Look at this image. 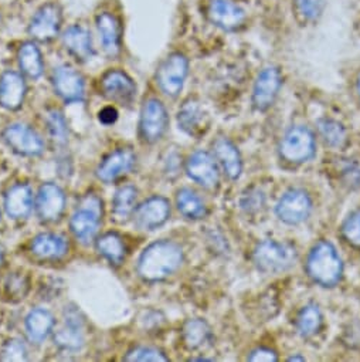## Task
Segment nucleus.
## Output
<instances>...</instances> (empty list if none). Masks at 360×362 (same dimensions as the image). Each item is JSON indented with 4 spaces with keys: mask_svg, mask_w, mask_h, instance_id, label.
I'll return each instance as SVG.
<instances>
[{
    "mask_svg": "<svg viewBox=\"0 0 360 362\" xmlns=\"http://www.w3.org/2000/svg\"><path fill=\"white\" fill-rule=\"evenodd\" d=\"M189 73V62L182 53H172L156 71V83L167 97H177L182 91Z\"/></svg>",
    "mask_w": 360,
    "mask_h": 362,
    "instance_id": "nucleus-4",
    "label": "nucleus"
},
{
    "mask_svg": "<svg viewBox=\"0 0 360 362\" xmlns=\"http://www.w3.org/2000/svg\"><path fill=\"white\" fill-rule=\"evenodd\" d=\"M184 262V250L177 243L159 240L149 245L138 260V274L146 281H160L173 274Z\"/></svg>",
    "mask_w": 360,
    "mask_h": 362,
    "instance_id": "nucleus-1",
    "label": "nucleus"
},
{
    "mask_svg": "<svg viewBox=\"0 0 360 362\" xmlns=\"http://www.w3.org/2000/svg\"><path fill=\"white\" fill-rule=\"evenodd\" d=\"M289 361H305V358H301V356H292V358H289Z\"/></svg>",
    "mask_w": 360,
    "mask_h": 362,
    "instance_id": "nucleus-44",
    "label": "nucleus"
},
{
    "mask_svg": "<svg viewBox=\"0 0 360 362\" xmlns=\"http://www.w3.org/2000/svg\"><path fill=\"white\" fill-rule=\"evenodd\" d=\"M28 346L22 339H11L5 344L2 349V359L4 361H25L28 359Z\"/></svg>",
    "mask_w": 360,
    "mask_h": 362,
    "instance_id": "nucleus-39",
    "label": "nucleus"
},
{
    "mask_svg": "<svg viewBox=\"0 0 360 362\" xmlns=\"http://www.w3.org/2000/svg\"><path fill=\"white\" fill-rule=\"evenodd\" d=\"M256 266L264 273H278L294 266L296 252L287 243L264 240L257 245L253 255Z\"/></svg>",
    "mask_w": 360,
    "mask_h": 362,
    "instance_id": "nucleus-3",
    "label": "nucleus"
},
{
    "mask_svg": "<svg viewBox=\"0 0 360 362\" xmlns=\"http://www.w3.org/2000/svg\"><path fill=\"white\" fill-rule=\"evenodd\" d=\"M47 125H49V132L56 144H66L67 142V122L66 118L60 111H50L47 114Z\"/></svg>",
    "mask_w": 360,
    "mask_h": 362,
    "instance_id": "nucleus-36",
    "label": "nucleus"
},
{
    "mask_svg": "<svg viewBox=\"0 0 360 362\" xmlns=\"http://www.w3.org/2000/svg\"><path fill=\"white\" fill-rule=\"evenodd\" d=\"M312 211L309 195L301 189L288 191L277 205V216L288 225L302 223Z\"/></svg>",
    "mask_w": 360,
    "mask_h": 362,
    "instance_id": "nucleus-10",
    "label": "nucleus"
},
{
    "mask_svg": "<svg viewBox=\"0 0 360 362\" xmlns=\"http://www.w3.org/2000/svg\"><path fill=\"white\" fill-rule=\"evenodd\" d=\"M61 23L63 15L60 6L49 4L42 6L33 16L29 26V33L37 42H50L60 33Z\"/></svg>",
    "mask_w": 360,
    "mask_h": 362,
    "instance_id": "nucleus-9",
    "label": "nucleus"
},
{
    "mask_svg": "<svg viewBox=\"0 0 360 362\" xmlns=\"http://www.w3.org/2000/svg\"><path fill=\"white\" fill-rule=\"evenodd\" d=\"M357 91H359V95H360V77H359V81H357Z\"/></svg>",
    "mask_w": 360,
    "mask_h": 362,
    "instance_id": "nucleus-45",
    "label": "nucleus"
},
{
    "mask_svg": "<svg viewBox=\"0 0 360 362\" xmlns=\"http://www.w3.org/2000/svg\"><path fill=\"white\" fill-rule=\"evenodd\" d=\"M54 327V318L50 311L44 308H35L26 317V331L30 341L40 344L52 332Z\"/></svg>",
    "mask_w": 360,
    "mask_h": 362,
    "instance_id": "nucleus-26",
    "label": "nucleus"
},
{
    "mask_svg": "<svg viewBox=\"0 0 360 362\" xmlns=\"http://www.w3.org/2000/svg\"><path fill=\"white\" fill-rule=\"evenodd\" d=\"M0 23H2V19H0Z\"/></svg>",
    "mask_w": 360,
    "mask_h": 362,
    "instance_id": "nucleus-46",
    "label": "nucleus"
},
{
    "mask_svg": "<svg viewBox=\"0 0 360 362\" xmlns=\"http://www.w3.org/2000/svg\"><path fill=\"white\" fill-rule=\"evenodd\" d=\"M66 208V195L54 184H44L37 195V214L43 222H56L61 218Z\"/></svg>",
    "mask_w": 360,
    "mask_h": 362,
    "instance_id": "nucleus-18",
    "label": "nucleus"
},
{
    "mask_svg": "<svg viewBox=\"0 0 360 362\" xmlns=\"http://www.w3.org/2000/svg\"><path fill=\"white\" fill-rule=\"evenodd\" d=\"M54 341L64 351H80L84 346V320L77 310H66V325L56 332Z\"/></svg>",
    "mask_w": 360,
    "mask_h": 362,
    "instance_id": "nucleus-19",
    "label": "nucleus"
},
{
    "mask_svg": "<svg viewBox=\"0 0 360 362\" xmlns=\"http://www.w3.org/2000/svg\"><path fill=\"white\" fill-rule=\"evenodd\" d=\"M282 84V77H281V71L277 67H267L264 69L254 84V90H253V104L257 110L260 111H265L268 110L281 88Z\"/></svg>",
    "mask_w": 360,
    "mask_h": 362,
    "instance_id": "nucleus-13",
    "label": "nucleus"
},
{
    "mask_svg": "<svg viewBox=\"0 0 360 362\" xmlns=\"http://www.w3.org/2000/svg\"><path fill=\"white\" fill-rule=\"evenodd\" d=\"M97 249L107 260H109L114 264H121L126 253L122 238L112 232L102 235L97 240Z\"/></svg>",
    "mask_w": 360,
    "mask_h": 362,
    "instance_id": "nucleus-31",
    "label": "nucleus"
},
{
    "mask_svg": "<svg viewBox=\"0 0 360 362\" xmlns=\"http://www.w3.org/2000/svg\"><path fill=\"white\" fill-rule=\"evenodd\" d=\"M98 119H100V122H101L102 125H107V127L115 124L116 119H118V111H116V108H114V107H105V108H102V110L98 112Z\"/></svg>",
    "mask_w": 360,
    "mask_h": 362,
    "instance_id": "nucleus-42",
    "label": "nucleus"
},
{
    "mask_svg": "<svg viewBox=\"0 0 360 362\" xmlns=\"http://www.w3.org/2000/svg\"><path fill=\"white\" fill-rule=\"evenodd\" d=\"M33 194L29 185L19 184L9 189L5 198L6 214L13 219H23L32 212Z\"/></svg>",
    "mask_w": 360,
    "mask_h": 362,
    "instance_id": "nucleus-24",
    "label": "nucleus"
},
{
    "mask_svg": "<svg viewBox=\"0 0 360 362\" xmlns=\"http://www.w3.org/2000/svg\"><path fill=\"white\" fill-rule=\"evenodd\" d=\"M342 233L350 245L360 247V211L353 212L344 221L342 226Z\"/></svg>",
    "mask_w": 360,
    "mask_h": 362,
    "instance_id": "nucleus-38",
    "label": "nucleus"
},
{
    "mask_svg": "<svg viewBox=\"0 0 360 362\" xmlns=\"http://www.w3.org/2000/svg\"><path fill=\"white\" fill-rule=\"evenodd\" d=\"M248 359L253 361V362H258V361H263V362H271L272 361L274 362L278 358H277V354L274 351H271L268 348H258V349H256L250 354Z\"/></svg>",
    "mask_w": 360,
    "mask_h": 362,
    "instance_id": "nucleus-41",
    "label": "nucleus"
},
{
    "mask_svg": "<svg viewBox=\"0 0 360 362\" xmlns=\"http://www.w3.org/2000/svg\"><path fill=\"white\" fill-rule=\"evenodd\" d=\"M281 155L288 162H306L315 155V138L306 127H292L281 141Z\"/></svg>",
    "mask_w": 360,
    "mask_h": 362,
    "instance_id": "nucleus-6",
    "label": "nucleus"
},
{
    "mask_svg": "<svg viewBox=\"0 0 360 362\" xmlns=\"http://www.w3.org/2000/svg\"><path fill=\"white\" fill-rule=\"evenodd\" d=\"M56 93L66 103H80L84 100L85 84L83 76L70 66H60L53 73Z\"/></svg>",
    "mask_w": 360,
    "mask_h": 362,
    "instance_id": "nucleus-16",
    "label": "nucleus"
},
{
    "mask_svg": "<svg viewBox=\"0 0 360 362\" xmlns=\"http://www.w3.org/2000/svg\"><path fill=\"white\" fill-rule=\"evenodd\" d=\"M5 142L19 155L37 156L44 151V142L42 136L30 127L25 124L9 125L4 131Z\"/></svg>",
    "mask_w": 360,
    "mask_h": 362,
    "instance_id": "nucleus-8",
    "label": "nucleus"
},
{
    "mask_svg": "<svg viewBox=\"0 0 360 362\" xmlns=\"http://www.w3.org/2000/svg\"><path fill=\"white\" fill-rule=\"evenodd\" d=\"M97 29L107 56L111 59L118 57L122 43V29L118 18L112 13H101L97 18Z\"/></svg>",
    "mask_w": 360,
    "mask_h": 362,
    "instance_id": "nucleus-21",
    "label": "nucleus"
},
{
    "mask_svg": "<svg viewBox=\"0 0 360 362\" xmlns=\"http://www.w3.org/2000/svg\"><path fill=\"white\" fill-rule=\"evenodd\" d=\"M186 172L195 182L205 188H215L219 184V168L209 152H195L186 163Z\"/></svg>",
    "mask_w": 360,
    "mask_h": 362,
    "instance_id": "nucleus-17",
    "label": "nucleus"
},
{
    "mask_svg": "<svg viewBox=\"0 0 360 362\" xmlns=\"http://www.w3.org/2000/svg\"><path fill=\"white\" fill-rule=\"evenodd\" d=\"M101 91L104 97L122 105L131 104L136 97L133 80L124 71L111 70L101 78Z\"/></svg>",
    "mask_w": 360,
    "mask_h": 362,
    "instance_id": "nucleus-12",
    "label": "nucleus"
},
{
    "mask_svg": "<svg viewBox=\"0 0 360 362\" xmlns=\"http://www.w3.org/2000/svg\"><path fill=\"white\" fill-rule=\"evenodd\" d=\"M176 205L179 212L188 219H202L206 215V206L203 201L191 189H180L176 197Z\"/></svg>",
    "mask_w": 360,
    "mask_h": 362,
    "instance_id": "nucleus-30",
    "label": "nucleus"
},
{
    "mask_svg": "<svg viewBox=\"0 0 360 362\" xmlns=\"http://www.w3.org/2000/svg\"><path fill=\"white\" fill-rule=\"evenodd\" d=\"M326 6V0H292V9L298 19L305 23L316 22Z\"/></svg>",
    "mask_w": 360,
    "mask_h": 362,
    "instance_id": "nucleus-34",
    "label": "nucleus"
},
{
    "mask_svg": "<svg viewBox=\"0 0 360 362\" xmlns=\"http://www.w3.org/2000/svg\"><path fill=\"white\" fill-rule=\"evenodd\" d=\"M30 250L35 256L46 260H56L61 259L68 252L67 240L54 233H43L33 239L30 245Z\"/></svg>",
    "mask_w": 360,
    "mask_h": 362,
    "instance_id": "nucleus-23",
    "label": "nucleus"
},
{
    "mask_svg": "<svg viewBox=\"0 0 360 362\" xmlns=\"http://www.w3.org/2000/svg\"><path fill=\"white\" fill-rule=\"evenodd\" d=\"M18 57H19L20 69L28 77L39 78L43 74V70H44L43 57L39 47L35 43L32 42L23 43L19 49Z\"/></svg>",
    "mask_w": 360,
    "mask_h": 362,
    "instance_id": "nucleus-28",
    "label": "nucleus"
},
{
    "mask_svg": "<svg viewBox=\"0 0 360 362\" xmlns=\"http://www.w3.org/2000/svg\"><path fill=\"white\" fill-rule=\"evenodd\" d=\"M208 12L210 22L227 32L240 29L247 19L246 11L234 0H210Z\"/></svg>",
    "mask_w": 360,
    "mask_h": 362,
    "instance_id": "nucleus-11",
    "label": "nucleus"
},
{
    "mask_svg": "<svg viewBox=\"0 0 360 362\" xmlns=\"http://www.w3.org/2000/svg\"><path fill=\"white\" fill-rule=\"evenodd\" d=\"M136 162V155L129 148H119L108 153L97 168V176L105 184H111L128 173Z\"/></svg>",
    "mask_w": 360,
    "mask_h": 362,
    "instance_id": "nucleus-14",
    "label": "nucleus"
},
{
    "mask_svg": "<svg viewBox=\"0 0 360 362\" xmlns=\"http://www.w3.org/2000/svg\"><path fill=\"white\" fill-rule=\"evenodd\" d=\"M167 125L169 117L164 105L156 98L145 101L139 119V134L142 139L149 144L159 141L166 132Z\"/></svg>",
    "mask_w": 360,
    "mask_h": 362,
    "instance_id": "nucleus-7",
    "label": "nucleus"
},
{
    "mask_svg": "<svg viewBox=\"0 0 360 362\" xmlns=\"http://www.w3.org/2000/svg\"><path fill=\"white\" fill-rule=\"evenodd\" d=\"M102 201L95 195H87L81 199L78 209L73 214L70 228L74 236L83 242L91 240L101 223Z\"/></svg>",
    "mask_w": 360,
    "mask_h": 362,
    "instance_id": "nucleus-5",
    "label": "nucleus"
},
{
    "mask_svg": "<svg viewBox=\"0 0 360 362\" xmlns=\"http://www.w3.org/2000/svg\"><path fill=\"white\" fill-rule=\"evenodd\" d=\"M125 361L129 362H160V361H167V358L163 355L162 351L152 348V346H138L132 351H129L125 358Z\"/></svg>",
    "mask_w": 360,
    "mask_h": 362,
    "instance_id": "nucleus-37",
    "label": "nucleus"
},
{
    "mask_svg": "<svg viewBox=\"0 0 360 362\" xmlns=\"http://www.w3.org/2000/svg\"><path fill=\"white\" fill-rule=\"evenodd\" d=\"M306 270L313 281L325 287H330L340 280L343 264L332 243L319 242L308 257Z\"/></svg>",
    "mask_w": 360,
    "mask_h": 362,
    "instance_id": "nucleus-2",
    "label": "nucleus"
},
{
    "mask_svg": "<svg viewBox=\"0 0 360 362\" xmlns=\"http://www.w3.org/2000/svg\"><path fill=\"white\" fill-rule=\"evenodd\" d=\"M343 175L346 177V184H349L352 187L360 185V166L357 163H349L343 169Z\"/></svg>",
    "mask_w": 360,
    "mask_h": 362,
    "instance_id": "nucleus-40",
    "label": "nucleus"
},
{
    "mask_svg": "<svg viewBox=\"0 0 360 362\" xmlns=\"http://www.w3.org/2000/svg\"><path fill=\"white\" fill-rule=\"evenodd\" d=\"M210 338V328L203 320H189L184 327V341L191 349L200 348Z\"/></svg>",
    "mask_w": 360,
    "mask_h": 362,
    "instance_id": "nucleus-33",
    "label": "nucleus"
},
{
    "mask_svg": "<svg viewBox=\"0 0 360 362\" xmlns=\"http://www.w3.org/2000/svg\"><path fill=\"white\" fill-rule=\"evenodd\" d=\"M169 216V201L162 197H152L136 208L133 221L140 230H153L166 223Z\"/></svg>",
    "mask_w": 360,
    "mask_h": 362,
    "instance_id": "nucleus-15",
    "label": "nucleus"
},
{
    "mask_svg": "<svg viewBox=\"0 0 360 362\" xmlns=\"http://www.w3.org/2000/svg\"><path fill=\"white\" fill-rule=\"evenodd\" d=\"M25 78L16 71H6L0 77V107L16 111L23 105L26 97Z\"/></svg>",
    "mask_w": 360,
    "mask_h": 362,
    "instance_id": "nucleus-20",
    "label": "nucleus"
},
{
    "mask_svg": "<svg viewBox=\"0 0 360 362\" xmlns=\"http://www.w3.org/2000/svg\"><path fill=\"white\" fill-rule=\"evenodd\" d=\"M213 149H215V156L222 165L226 175L230 179H237L241 173L243 163H241L240 152L234 146V144L227 138H219L213 144Z\"/></svg>",
    "mask_w": 360,
    "mask_h": 362,
    "instance_id": "nucleus-25",
    "label": "nucleus"
},
{
    "mask_svg": "<svg viewBox=\"0 0 360 362\" xmlns=\"http://www.w3.org/2000/svg\"><path fill=\"white\" fill-rule=\"evenodd\" d=\"M4 257H5V255H4V249L0 247V266H2V263H4Z\"/></svg>",
    "mask_w": 360,
    "mask_h": 362,
    "instance_id": "nucleus-43",
    "label": "nucleus"
},
{
    "mask_svg": "<svg viewBox=\"0 0 360 362\" xmlns=\"http://www.w3.org/2000/svg\"><path fill=\"white\" fill-rule=\"evenodd\" d=\"M138 191L132 185L121 187L112 199V215L115 221L125 222L133 212L136 204Z\"/></svg>",
    "mask_w": 360,
    "mask_h": 362,
    "instance_id": "nucleus-29",
    "label": "nucleus"
},
{
    "mask_svg": "<svg viewBox=\"0 0 360 362\" xmlns=\"http://www.w3.org/2000/svg\"><path fill=\"white\" fill-rule=\"evenodd\" d=\"M63 45L67 52L80 62L90 60L94 54L92 39L87 29L83 26H70L63 35Z\"/></svg>",
    "mask_w": 360,
    "mask_h": 362,
    "instance_id": "nucleus-22",
    "label": "nucleus"
},
{
    "mask_svg": "<svg viewBox=\"0 0 360 362\" xmlns=\"http://www.w3.org/2000/svg\"><path fill=\"white\" fill-rule=\"evenodd\" d=\"M322 325V314L315 304L305 305L296 317V329L302 337H311Z\"/></svg>",
    "mask_w": 360,
    "mask_h": 362,
    "instance_id": "nucleus-32",
    "label": "nucleus"
},
{
    "mask_svg": "<svg viewBox=\"0 0 360 362\" xmlns=\"http://www.w3.org/2000/svg\"><path fill=\"white\" fill-rule=\"evenodd\" d=\"M319 132L323 138V141L333 148H339L346 142V131L344 128L333 121V119H322L318 124Z\"/></svg>",
    "mask_w": 360,
    "mask_h": 362,
    "instance_id": "nucleus-35",
    "label": "nucleus"
},
{
    "mask_svg": "<svg viewBox=\"0 0 360 362\" xmlns=\"http://www.w3.org/2000/svg\"><path fill=\"white\" fill-rule=\"evenodd\" d=\"M177 122L179 127L182 128L185 132L189 135H199L203 132V125H205V114L202 107L195 103L189 101L185 103L184 107L179 110L177 114Z\"/></svg>",
    "mask_w": 360,
    "mask_h": 362,
    "instance_id": "nucleus-27",
    "label": "nucleus"
}]
</instances>
